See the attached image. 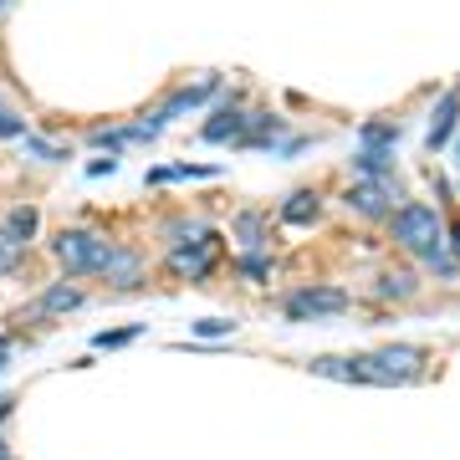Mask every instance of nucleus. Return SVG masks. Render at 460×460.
<instances>
[{"label": "nucleus", "mask_w": 460, "mask_h": 460, "mask_svg": "<svg viewBox=\"0 0 460 460\" xmlns=\"http://www.w3.org/2000/svg\"><path fill=\"white\" fill-rule=\"evenodd\" d=\"M281 215H287L292 226H307V220H317V195H313V190H302V195H292L287 205H281Z\"/></svg>", "instance_id": "nucleus-9"}, {"label": "nucleus", "mask_w": 460, "mask_h": 460, "mask_svg": "<svg viewBox=\"0 0 460 460\" xmlns=\"http://www.w3.org/2000/svg\"><path fill=\"white\" fill-rule=\"evenodd\" d=\"M235 271H241V281H266V271H271V266H266L261 256H246V261L235 266Z\"/></svg>", "instance_id": "nucleus-15"}, {"label": "nucleus", "mask_w": 460, "mask_h": 460, "mask_svg": "<svg viewBox=\"0 0 460 460\" xmlns=\"http://www.w3.org/2000/svg\"><path fill=\"white\" fill-rule=\"evenodd\" d=\"M77 307H83V292H77L72 281H57V287H47V292L26 307V317H62V313H77Z\"/></svg>", "instance_id": "nucleus-4"}, {"label": "nucleus", "mask_w": 460, "mask_h": 460, "mask_svg": "<svg viewBox=\"0 0 460 460\" xmlns=\"http://www.w3.org/2000/svg\"><path fill=\"white\" fill-rule=\"evenodd\" d=\"M11 133H21V118L0 108V138H11Z\"/></svg>", "instance_id": "nucleus-21"}, {"label": "nucleus", "mask_w": 460, "mask_h": 460, "mask_svg": "<svg viewBox=\"0 0 460 460\" xmlns=\"http://www.w3.org/2000/svg\"><path fill=\"white\" fill-rule=\"evenodd\" d=\"M450 123H456V93H445L440 113H435V133H429V144L445 148V138H450Z\"/></svg>", "instance_id": "nucleus-12"}, {"label": "nucleus", "mask_w": 460, "mask_h": 460, "mask_svg": "<svg viewBox=\"0 0 460 460\" xmlns=\"http://www.w3.org/2000/svg\"><path fill=\"white\" fill-rule=\"evenodd\" d=\"M102 277L113 281L118 292H128V287H138V277H144V261H138L133 251H108V266H102Z\"/></svg>", "instance_id": "nucleus-6"}, {"label": "nucleus", "mask_w": 460, "mask_h": 460, "mask_svg": "<svg viewBox=\"0 0 460 460\" xmlns=\"http://www.w3.org/2000/svg\"><path fill=\"white\" fill-rule=\"evenodd\" d=\"M353 210H363V215H378V220H384V215L394 210V205H389V199H394V190H389V184H378V180H368V184H358V190H353Z\"/></svg>", "instance_id": "nucleus-7"}, {"label": "nucleus", "mask_w": 460, "mask_h": 460, "mask_svg": "<svg viewBox=\"0 0 460 460\" xmlns=\"http://www.w3.org/2000/svg\"><path fill=\"white\" fill-rule=\"evenodd\" d=\"M16 266H21L16 241H5V235H0V277H5V271H16Z\"/></svg>", "instance_id": "nucleus-16"}, {"label": "nucleus", "mask_w": 460, "mask_h": 460, "mask_svg": "<svg viewBox=\"0 0 460 460\" xmlns=\"http://www.w3.org/2000/svg\"><path fill=\"white\" fill-rule=\"evenodd\" d=\"M93 144H102V148H118V144H128V128H102V133H93Z\"/></svg>", "instance_id": "nucleus-18"}, {"label": "nucleus", "mask_w": 460, "mask_h": 460, "mask_svg": "<svg viewBox=\"0 0 460 460\" xmlns=\"http://www.w3.org/2000/svg\"><path fill=\"white\" fill-rule=\"evenodd\" d=\"M133 338H144V323H128V328H118V332H98L93 348H118V343H133Z\"/></svg>", "instance_id": "nucleus-13"}, {"label": "nucleus", "mask_w": 460, "mask_h": 460, "mask_svg": "<svg viewBox=\"0 0 460 460\" xmlns=\"http://www.w3.org/2000/svg\"><path fill=\"white\" fill-rule=\"evenodd\" d=\"M0 460H11V445H5V440H0Z\"/></svg>", "instance_id": "nucleus-24"}, {"label": "nucleus", "mask_w": 460, "mask_h": 460, "mask_svg": "<svg viewBox=\"0 0 460 460\" xmlns=\"http://www.w3.org/2000/svg\"><path fill=\"white\" fill-rule=\"evenodd\" d=\"M374 358H378V368L394 378V384H410V378H420V363H425V358H420V348H410V343L378 348Z\"/></svg>", "instance_id": "nucleus-5"}, {"label": "nucleus", "mask_w": 460, "mask_h": 460, "mask_svg": "<svg viewBox=\"0 0 460 460\" xmlns=\"http://www.w3.org/2000/svg\"><path fill=\"white\" fill-rule=\"evenodd\" d=\"M51 251L66 261L72 277H93V271L102 277V266H108V251L113 246H108L102 235H87V230H62V235L51 241Z\"/></svg>", "instance_id": "nucleus-2"}, {"label": "nucleus", "mask_w": 460, "mask_h": 460, "mask_svg": "<svg viewBox=\"0 0 460 460\" xmlns=\"http://www.w3.org/2000/svg\"><path fill=\"white\" fill-rule=\"evenodd\" d=\"M235 328V323H226V317H210V323H195L199 338H226V332Z\"/></svg>", "instance_id": "nucleus-17"}, {"label": "nucleus", "mask_w": 460, "mask_h": 460, "mask_svg": "<svg viewBox=\"0 0 460 460\" xmlns=\"http://www.w3.org/2000/svg\"><path fill=\"white\" fill-rule=\"evenodd\" d=\"M31 154H36V159H47V164H57V159H66V148H57V144H41V138H31Z\"/></svg>", "instance_id": "nucleus-19"}, {"label": "nucleus", "mask_w": 460, "mask_h": 460, "mask_svg": "<svg viewBox=\"0 0 460 460\" xmlns=\"http://www.w3.org/2000/svg\"><path fill=\"white\" fill-rule=\"evenodd\" d=\"M36 226H41V215H36L31 205H21V210H11V215H5V230H0V235H5V241H16V246H21V241H31V235H36Z\"/></svg>", "instance_id": "nucleus-8"}, {"label": "nucleus", "mask_w": 460, "mask_h": 460, "mask_svg": "<svg viewBox=\"0 0 460 460\" xmlns=\"http://www.w3.org/2000/svg\"><path fill=\"white\" fill-rule=\"evenodd\" d=\"M235 235H241V246L246 251H261V241H266V226H261V215H241V220H235Z\"/></svg>", "instance_id": "nucleus-11"}, {"label": "nucleus", "mask_w": 460, "mask_h": 460, "mask_svg": "<svg viewBox=\"0 0 460 460\" xmlns=\"http://www.w3.org/2000/svg\"><path fill=\"white\" fill-rule=\"evenodd\" d=\"M348 307V292L343 287H307V292H292L281 302V313L292 323H313V317H332Z\"/></svg>", "instance_id": "nucleus-3"}, {"label": "nucleus", "mask_w": 460, "mask_h": 460, "mask_svg": "<svg viewBox=\"0 0 460 460\" xmlns=\"http://www.w3.org/2000/svg\"><path fill=\"white\" fill-rule=\"evenodd\" d=\"M5 358H11V348H5V338H0V368H5Z\"/></svg>", "instance_id": "nucleus-23"}, {"label": "nucleus", "mask_w": 460, "mask_h": 460, "mask_svg": "<svg viewBox=\"0 0 460 460\" xmlns=\"http://www.w3.org/2000/svg\"><path fill=\"white\" fill-rule=\"evenodd\" d=\"M11 410H16V394H0V425L11 420Z\"/></svg>", "instance_id": "nucleus-22"}, {"label": "nucleus", "mask_w": 460, "mask_h": 460, "mask_svg": "<svg viewBox=\"0 0 460 460\" xmlns=\"http://www.w3.org/2000/svg\"><path fill=\"white\" fill-rule=\"evenodd\" d=\"M374 292L378 296H394V302H399V296H414V277H404V271H399V277H384Z\"/></svg>", "instance_id": "nucleus-14"}, {"label": "nucleus", "mask_w": 460, "mask_h": 460, "mask_svg": "<svg viewBox=\"0 0 460 460\" xmlns=\"http://www.w3.org/2000/svg\"><path fill=\"white\" fill-rule=\"evenodd\" d=\"M241 128H246V118H241V113H220V118H210V123H205L199 133H205L210 144H220V138H235Z\"/></svg>", "instance_id": "nucleus-10"}, {"label": "nucleus", "mask_w": 460, "mask_h": 460, "mask_svg": "<svg viewBox=\"0 0 460 460\" xmlns=\"http://www.w3.org/2000/svg\"><path fill=\"white\" fill-rule=\"evenodd\" d=\"M358 169H363V174H384L389 159H384V154H358Z\"/></svg>", "instance_id": "nucleus-20"}, {"label": "nucleus", "mask_w": 460, "mask_h": 460, "mask_svg": "<svg viewBox=\"0 0 460 460\" xmlns=\"http://www.w3.org/2000/svg\"><path fill=\"white\" fill-rule=\"evenodd\" d=\"M389 230H394V241L404 251H414L420 261L440 266L445 277H450V256H445V230H440V215L429 210V205H404V210L389 215Z\"/></svg>", "instance_id": "nucleus-1"}]
</instances>
